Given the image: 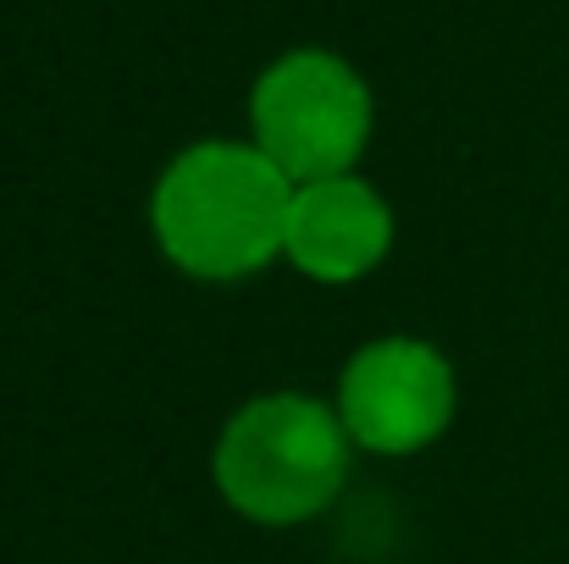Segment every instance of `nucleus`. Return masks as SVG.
<instances>
[{"label":"nucleus","instance_id":"4","mask_svg":"<svg viewBox=\"0 0 569 564\" xmlns=\"http://www.w3.org/2000/svg\"><path fill=\"white\" fill-rule=\"evenodd\" d=\"M459 409L453 366L437 344L392 333L355 349L338 376V420L366 454H420Z\"/></svg>","mask_w":569,"mask_h":564},{"label":"nucleus","instance_id":"5","mask_svg":"<svg viewBox=\"0 0 569 564\" xmlns=\"http://www.w3.org/2000/svg\"><path fill=\"white\" fill-rule=\"evenodd\" d=\"M387 249H392V210L366 178L343 172V178L293 188L282 255L305 277L355 283V277L377 271Z\"/></svg>","mask_w":569,"mask_h":564},{"label":"nucleus","instance_id":"3","mask_svg":"<svg viewBox=\"0 0 569 564\" xmlns=\"http://www.w3.org/2000/svg\"><path fill=\"white\" fill-rule=\"evenodd\" d=\"M254 145L293 178H343L371 139V89L332 50H293L271 61L249 100Z\"/></svg>","mask_w":569,"mask_h":564},{"label":"nucleus","instance_id":"2","mask_svg":"<svg viewBox=\"0 0 569 564\" xmlns=\"http://www.w3.org/2000/svg\"><path fill=\"white\" fill-rule=\"evenodd\" d=\"M349 482V432L310 393L249 398L216 443V487L254 526L316 521Z\"/></svg>","mask_w":569,"mask_h":564},{"label":"nucleus","instance_id":"1","mask_svg":"<svg viewBox=\"0 0 569 564\" xmlns=\"http://www.w3.org/2000/svg\"><path fill=\"white\" fill-rule=\"evenodd\" d=\"M293 188L299 184L260 145H189L150 199L156 244L199 283L254 277L282 255Z\"/></svg>","mask_w":569,"mask_h":564}]
</instances>
